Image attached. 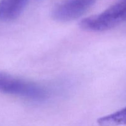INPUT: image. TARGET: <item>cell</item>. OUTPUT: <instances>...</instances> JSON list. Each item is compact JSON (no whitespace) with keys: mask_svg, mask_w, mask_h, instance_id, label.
I'll list each match as a JSON object with an SVG mask.
<instances>
[{"mask_svg":"<svg viewBox=\"0 0 126 126\" xmlns=\"http://www.w3.org/2000/svg\"><path fill=\"white\" fill-rule=\"evenodd\" d=\"M125 22L126 0H118L101 13L82 20L80 26L84 30L100 32L114 28Z\"/></svg>","mask_w":126,"mask_h":126,"instance_id":"cell-1","label":"cell"},{"mask_svg":"<svg viewBox=\"0 0 126 126\" xmlns=\"http://www.w3.org/2000/svg\"><path fill=\"white\" fill-rule=\"evenodd\" d=\"M0 94L37 102L44 100L48 96L46 90L40 85L4 72H0Z\"/></svg>","mask_w":126,"mask_h":126,"instance_id":"cell-2","label":"cell"},{"mask_svg":"<svg viewBox=\"0 0 126 126\" xmlns=\"http://www.w3.org/2000/svg\"><path fill=\"white\" fill-rule=\"evenodd\" d=\"M96 0H64L54 7L52 17L59 22H69L81 17Z\"/></svg>","mask_w":126,"mask_h":126,"instance_id":"cell-3","label":"cell"},{"mask_svg":"<svg viewBox=\"0 0 126 126\" xmlns=\"http://www.w3.org/2000/svg\"><path fill=\"white\" fill-rule=\"evenodd\" d=\"M28 0H1L0 21L11 22L16 19L24 9Z\"/></svg>","mask_w":126,"mask_h":126,"instance_id":"cell-4","label":"cell"},{"mask_svg":"<svg viewBox=\"0 0 126 126\" xmlns=\"http://www.w3.org/2000/svg\"><path fill=\"white\" fill-rule=\"evenodd\" d=\"M100 126H117L126 125V107L117 112L100 118L98 120Z\"/></svg>","mask_w":126,"mask_h":126,"instance_id":"cell-5","label":"cell"}]
</instances>
